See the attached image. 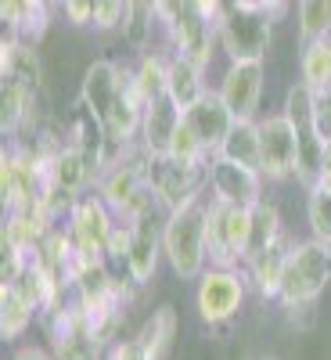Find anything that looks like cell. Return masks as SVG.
I'll list each match as a JSON object with an SVG mask.
<instances>
[{"label":"cell","mask_w":331,"mask_h":360,"mask_svg":"<svg viewBox=\"0 0 331 360\" xmlns=\"http://www.w3.org/2000/svg\"><path fill=\"white\" fill-rule=\"evenodd\" d=\"M105 360H144L137 339H123V342H115L112 349H105Z\"/></svg>","instance_id":"obj_36"},{"label":"cell","mask_w":331,"mask_h":360,"mask_svg":"<svg viewBox=\"0 0 331 360\" xmlns=\"http://www.w3.org/2000/svg\"><path fill=\"white\" fill-rule=\"evenodd\" d=\"M281 115L292 123V130H310L313 127V90L306 83H292L288 94H285V108Z\"/></svg>","instance_id":"obj_30"},{"label":"cell","mask_w":331,"mask_h":360,"mask_svg":"<svg viewBox=\"0 0 331 360\" xmlns=\"http://www.w3.org/2000/svg\"><path fill=\"white\" fill-rule=\"evenodd\" d=\"M115 213L108 209V202L98 191H86L65 220V231L76 245L79 263H108V242L115 231Z\"/></svg>","instance_id":"obj_7"},{"label":"cell","mask_w":331,"mask_h":360,"mask_svg":"<svg viewBox=\"0 0 331 360\" xmlns=\"http://www.w3.org/2000/svg\"><path fill=\"white\" fill-rule=\"evenodd\" d=\"M306 224H310L313 242L331 245V191L327 188L306 191Z\"/></svg>","instance_id":"obj_29"},{"label":"cell","mask_w":331,"mask_h":360,"mask_svg":"<svg viewBox=\"0 0 331 360\" xmlns=\"http://www.w3.org/2000/svg\"><path fill=\"white\" fill-rule=\"evenodd\" d=\"M285 238V220H281V209L263 198L259 205L249 209V249H245V263L256 259L259 252H266L274 242Z\"/></svg>","instance_id":"obj_22"},{"label":"cell","mask_w":331,"mask_h":360,"mask_svg":"<svg viewBox=\"0 0 331 360\" xmlns=\"http://www.w3.org/2000/svg\"><path fill=\"white\" fill-rule=\"evenodd\" d=\"M126 11H130V4H119V0H98L94 4V25L90 29H98V33H123Z\"/></svg>","instance_id":"obj_32"},{"label":"cell","mask_w":331,"mask_h":360,"mask_svg":"<svg viewBox=\"0 0 331 360\" xmlns=\"http://www.w3.org/2000/svg\"><path fill=\"white\" fill-rule=\"evenodd\" d=\"M299 18V47L331 40V0H306L295 8Z\"/></svg>","instance_id":"obj_28"},{"label":"cell","mask_w":331,"mask_h":360,"mask_svg":"<svg viewBox=\"0 0 331 360\" xmlns=\"http://www.w3.org/2000/svg\"><path fill=\"white\" fill-rule=\"evenodd\" d=\"M51 353H54V360H105V349L94 339H76V342H65Z\"/></svg>","instance_id":"obj_33"},{"label":"cell","mask_w":331,"mask_h":360,"mask_svg":"<svg viewBox=\"0 0 331 360\" xmlns=\"http://www.w3.org/2000/svg\"><path fill=\"white\" fill-rule=\"evenodd\" d=\"M331 285V249L320 242H295L288 266H285V281L278 303L281 310H299V307H317V299Z\"/></svg>","instance_id":"obj_4"},{"label":"cell","mask_w":331,"mask_h":360,"mask_svg":"<svg viewBox=\"0 0 331 360\" xmlns=\"http://www.w3.org/2000/svg\"><path fill=\"white\" fill-rule=\"evenodd\" d=\"M169 62H173V51L169 47L148 51V54L137 58L134 83H137V94L144 98V105H155V101L169 98Z\"/></svg>","instance_id":"obj_20"},{"label":"cell","mask_w":331,"mask_h":360,"mask_svg":"<svg viewBox=\"0 0 331 360\" xmlns=\"http://www.w3.org/2000/svg\"><path fill=\"white\" fill-rule=\"evenodd\" d=\"M213 162V159H209ZM209 162L198 166H184V162H173V159H155L152 162V184L162 198L166 209H176L180 202L209 195Z\"/></svg>","instance_id":"obj_10"},{"label":"cell","mask_w":331,"mask_h":360,"mask_svg":"<svg viewBox=\"0 0 331 360\" xmlns=\"http://www.w3.org/2000/svg\"><path fill=\"white\" fill-rule=\"evenodd\" d=\"M184 123L198 134V141L205 144V152L216 159L220 144L227 141V134H231V127L238 123V119H234V115H231V108L220 101L216 90H209V94H205L195 108H188V112H184Z\"/></svg>","instance_id":"obj_14"},{"label":"cell","mask_w":331,"mask_h":360,"mask_svg":"<svg viewBox=\"0 0 331 360\" xmlns=\"http://www.w3.org/2000/svg\"><path fill=\"white\" fill-rule=\"evenodd\" d=\"M263 86H266L263 62H234V65H227L216 94L231 108V115L238 119V123H249V119H256V112H259Z\"/></svg>","instance_id":"obj_9"},{"label":"cell","mask_w":331,"mask_h":360,"mask_svg":"<svg viewBox=\"0 0 331 360\" xmlns=\"http://www.w3.org/2000/svg\"><path fill=\"white\" fill-rule=\"evenodd\" d=\"M288 11V4H259V0H231L220 11V51L234 62H263L270 40H274V25Z\"/></svg>","instance_id":"obj_2"},{"label":"cell","mask_w":331,"mask_h":360,"mask_svg":"<svg viewBox=\"0 0 331 360\" xmlns=\"http://www.w3.org/2000/svg\"><path fill=\"white\" fill-rule=\"evenodd\" d=\"M263 184H266V180L256 169L234 166V162H227L220 155L209 162V195H213L216 202H231V205L252 209V205H259L266 198Z\"/></svg>","instance_id":"obj_12"},{"label":"cell","mask_w":331,"mask_h":360,"mask_svg":"<svg viewBox=\"0 0 331 360\" xmlns=\"http://www.w3.org/2000/svg\"><path fill=\"white\" fill-rule=\"evenodd\" d=\"M292 245L295 238H281V242H274L266 252H259L256 259H249L242 270L249 278V288L259 295V299H270V303H278L281 295V281H285V266H288V256H292Z\"/></svg>","instance_id":"obj_15"},{"label":"cell","mask_w":331,"mask_h":360,"mask_svg":"<svg viewBox=\"0 0 331 360\" xmlns=\"http://www.w3.org/2000/svg\"><path fill=\"white\" fill-rule=\"evenodd\" d=\"M313 130L324 144H331V86L313 94Z\"/></svg>","instance_id":"obj_34"},{"label":"cell","mask_w":331,"mask_h":360,"mask_svg":"<svg viewBox=\"0 0 331 360\" xmlns=\"http://www.w3.org/2000/svg\"><path fill=\"white\" fill-rule=\"evenodd\" d=\"M119 83H123V65L108 62V58H101V62L86 65L83 72V83H79V105L98 119V123L105 127V119L119 98Z\"/></svg>","instance_id":"obj_13"},{"label":"cell","mask_w":331,"mask_h":360,"mask_svg":"<svg viewBox=\"0 0 331 360\" xmlns=\"http://www.w3.org/2000/svg\"><path fill=\"white\" fill-rule=\"evenodd\" d=\"M155 29H162L155 4H144V0L130 4V11H126V25H123V40H126L130 51H137V58L148 54V51H159V47H152V33H155Z\"/></svg>","instance_id":"obj_26"},{"label":"cell","mask_w":331,"mask_h":360,"mask_svg":"<svg viewBox=\"0 0 331 360\" xmlns=\"http://www.w3.org/2000/svg\"><path fill=\"white\" fill-rule=\"evenodd\" d=\"M176 332H180V317L169 303L155 307L152 317H148L141 328H137V346L144 353V360H169L173 356V346H176Z\"/></svg>","instance_id":"obj_17"},{"label":"cell","mask_w":331,"mask_h":360,"mask_svg":"<svg viewBox=\"0 0 331 360\" xmlns=\"http://www.w3.org/2000/svg\"><path fill=\"white\" fill-rule=\"evenodd\" d=\"M180 119H184V112H180L169 98L148 105V108H144V123H141L137 144H141L152 159H162V155L169 152V141H173V134H176V127H180Z\"/></svg>","instance_id":"obj_18"},{"label":"cell","mask_w":331,"mask_h":360,"mask_svg":"<svg viewBox=\"0 0 331 360\" xmlns=\"http://www.w3.org/2000/svg\"><path fill=\"white\" fill-rule=\"evenodd\" d=\"M11 360H54V353L44 349V346H22Z\"/></svg>","instance_id":"obj_37"},{"label":"cell","mask_w":331,"mask_h":360,"mask_svg":"<svg viewBox=\"0 0 331 360\" xmlns=\"http://www.w3.org/2000/svg\"><path fill=\"white\" fill-rule=\"evenodd\" d=\"M216 155L234 162V166H245V169L259 173V123H256V119H249V123H234Z\"/></svg>","instance_id":"obj_23"},{"label":"cell","mask_w":331,"mask_h":360,"mask_svg":"<svg viewBox=\"0 0 331 360\" xmlns=\"http://www.w3.org/2000/svg\"><path fill=\"white\" fill-rule=\"evenodd\" d=\"M62 15L69 18V25L83 29V25H94V0H65Z\"/></svg>","instance_id":"obj_35"},{"label":"cell","mask_w":331,"mask_h":360,"mask_svg":"<svg viewBox=\"0 0 331 360\" xmlns=\"http://www.w3.org/2000/svg\"><path fill=\"white\" fill-rule=\"evenodd\" d=\"M37 310L22 299V292L15 285H0V339L4 342H15L29 332Z\"/></svg>","instance_id":"obj_25"},{"label":"cell","mask_w":331,"mask_h":360,"mask_svg":"<svg viewBox=\"0 0 331 360\" xmlns=\"http://www.w3.org/2000/svg\"><path fill=\"white\" fill-rule=\"evenodd\" d=\"M249 249V209L216 202L209 195V224H205V252L209 266L242 270Z\"/></svg>","instance_id":"obj_6"},{"label":"cell","mask_w":331,"mask_h":360,"mask_svg":"<svg viewBox=\"0 0 331 360\" xmlns=\"http://www.w3.org/2000/svg\"><path fill=\"white\" fill-rule=\"evenodd\" d=\"M299 83H306L313 94L331 86V40L299 47Z\"/></svg>","instance_id":"obj_27"},{"label":"cell","mask_w":331,"mask_h":360,"mask_svg":"<svg viewBox=\"0 0 331 360\" xmlns=\"http://www.w3.org/2000/svg\"><path fill=\"white\" fill-rule=\"evenodd\" d=\"M249 278L245 270H227V266H205V274L195 281V310L202 324L223 328L242 314L249 299Z\"/></svg>","instance_id":"obj_5"},{"label":"cell","mask_w":331,"mask_h":360,"mask_svg":"<svg viewBox=\"0 0 331 360\" xmlns=\"http://www.w3.org/2000/svg\"><path fill=\"white\" fill-rule=\"evenodd\" d=\"M166 47L180 58L195 62L198 69L213 65V54L220 47V11L223 4L205 0H180V4H155Z\"/></svg>","instance_id":"obj_1"},{"label":"cell","mask_w":331,"mask_h":360,"mask_svg":"<svg viewBox=\"0 0 331 360\" xmlns=\"http://www.w3.org/2000/svg\"><path fill=\"white\" fill-rule=\"evenodd\" d=\"M259 173L270 184L295 176V130L281 112L259 119Z\"/></svg>","instance_id":"obj_8"},{"label":"cell","mask_w":331,"mask_h":360,"mask_svg":"<svg viewBox=\"0 0 331 360\" xmlns=\"http://www.w3.org/2000/svg\"><path fill=\"white\" fill-rule=\"evenodd\" d=\"M263 360H278V356H263Z\"/></svg>","instance_id":"obj_39"},{"label":"cell","mask_w":331,"mask_h":360,"mask_svg":"<svg viewBox=\"0 0 331 360\" xmlns=\"http://www.w3.org/2000/svg\"><path fill=\"white\" fill-rule=\"evenodd\" d=\"M205 94H209L205 69H198L195 62H188V58L173 54V62H169V101H173L180 112H188V108H195Z\"/></svg>","instance_id":"obj_21"},{"label":"cell","mask_w":331,"mask_h":360,"mask_svg":"<svg viewBox=\"0 0 331 360\" xmlns=\"http://www.w3.org/2000/svg\"><path fill=\"white\" fill-rule=\"evenodd\" d=\"M162 220L166 217H152V220L130 224V252H126V263H123L119 274H126L137 288L155 281L159 259L166 256L162 252Z\"/></svg>","instance_id":"obj_11"},{"label":"cell","mask_w":331,"mask_h":360,"mask_svg":"<svg viewBox=\"0 0 331 360\" xmlns=\"http://www.w3.org/2000/svg\"><path fill=\"white\" fill-rule=\"evenodd\" d=\"M166 159H173V162H184V166H198V162H209L213 155L205 152V144L198 141V134L180 119V127H176V134H173V141H169V152H166Z\"/></svg>","instance_id":"obj_31"},{"label":"cell","mask_w":331,"mask_h":360,"mask_svg":"<svg viewBox=\"0 0 331 360\" xmlns=\"http://www.w3.org/2000/svg\"><path fill=\"white\" fill-rule=\"evenodd\" d=\"M317 188H327L331 191V144L324 148V166H320V184Z\"/></svg>","instance_id":"obj_38"},{"label":"cell","mask_w":331,"mask_h":360,"mask_svg":"<svg viewBox=\"0 0 331 360\" xmlns=\"http://www.w3.org/2000/svg\"><path fill=\"white\" fill-rule=\"evenodd\" d=\"M0 76L29 83L33 90H44V94H47L44 58L37 54V47H25V44H18L11 37H4V44H0Z\"/></svg>","instance_id":"obj_19"},{"label":"cell","mask_w":331,"mask_h":360,"mask_svg":"<svg viewBox=\"0 0 331 360\" xmlns=\"http://www.w3.org/2000/svg\"><path fill=\"white\" fill-rule=\"evenodd\" d=\"M205 224H209V195L180 202L162 220V252L180 281H198L209 266Z\"/></svg>","instance_id":"obj_3"},{"label":"cell","mask_w":331,"mask_h":360,"mask_svg":"<svg viewBox=\"0 0 331 360\" xmlns=\"http://www.w3.org/2000/svg\"><path fill=\"white\" fill-rule=\"evenodd\" d=\"M324 141L317 137V130H295V180L306 191H313L320 184V166H324Z\"/></svg>","instance_id":"obj_24"},{"label":"cell","mask_w":331,"mask_h":360,"mask_svg":"<svg viewBox=\"0 0 331 360\" xmlns=\"http://www.w3.org/2000/svg\"><path fill=\"white\" fill-rule=\"evenodd\" d=\"M0 18H4L11 40H18L25 47H37L47 37L51 8L44 0H8V4H0Z\"/></svg>","instance_id":"obj_16"}]
</instances>
